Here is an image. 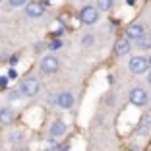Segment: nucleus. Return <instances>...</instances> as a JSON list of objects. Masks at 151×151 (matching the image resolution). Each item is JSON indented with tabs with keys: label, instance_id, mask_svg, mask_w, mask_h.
Masks as SVG:
<instances>
[{
	"label": "nucleus",
	"instance_id": "nucleus-9",
	"mask_svg": "<svg viewBox=\"0 0 151 151\" xmlns=\"http://www.w3.org/2000/svg\"><path fill=\"white\" fill-rule=\"evenodd\" d=\"M132 50V45L126 37H120V39L114 41V54L116 56H126V54Z\"/></svg>",
	"mask_w": 151,
	"mask_h": 151
},
{
	"label": "nucleus",
	"instance_id": "nucleus-3",
	"mask_svg": "<svg viewBox=\"0 0 151 151\" xmlns=\"http://www.w3.org/2000/svg\"><path fill=\"white\" fill-rule=\"evenodd\" d=\"M128 68L132 74L139 76V74H145V72H149V60H147L145 56H132L128 62Z\"/></svg>",
	"mask_w": 151,
	"mask_h": 151
},
{
	"label": "nucleus",
	"instance_id": "nucleus-2",
	"mask_svg": "<svg viewBox=\"0 0 151 151\" xmlns=\"http://www.w3.org/2000/svg\"><path fill=\"white\" fill-rule=\"evenodd\" d=\"M39 70L43 72V74H56V72L60 70V60H58L56 56H52V54H47V56L41 58Z\"/></svg>",
	"mask_w": 151,
	"mask_h": 151
},
{
	"label": "nucleus",
	"instance_id": "nucleus-16",
	"mask_svg": "<svg viewBox=\"0 0 151 151\" xmlns=\"http://www.w3.org/2000/svg\"><path fill=\"white\" fill-rule=\"evenodd\" d=\"M93 43H95L93 35H83V39H81V45H83V47H91Z\"/></svg>",
	"mask_w": 151,
	"mask_h": 151
},
{
	"label": "nucleus",
	"instance_id": "nucleus-15",
	"mask_svg": "<svg viewBox=\"0 0 151 151\" xmlns=\"http://www.w3.org/2000/svg\"><path fill=\"white\" fill-rule=\"evenodd\" d=\"M8 2H10L12 8H22V6L25 8V6H27V0H8Z\"/></svg>",
	"mask_w": 151,
	"mask_h": 151
},
{
	"label": "nucleus",
	"instance_id": "nucleus-23",
	"mask_svg": "<svg viewBox=\"0 0 151 151\" xmlns=\"http://www.w3.org/2000/svg\"><path fill=\"white\" fill-rule=\"evenodd\" d=\"M16 151H25V149H16Z\"/></svg>",
	"mask_w": 151,
	"mask_h": 151
},
{
	"label": "nucleus",
	"instance_id": "nucleus-13",
	"mask_svg": "<svg viewBox=\"0 0 151 151\" xmlns=\"http://www.w3.org/2000/svg\"><path fill=\"white\" fill-rule=\"evenodd\" d=\"M114 6V0H97V10L99 12H111Z\"/></svg>",
	"mask_w": 151,
	"mask_h": 151
},
{
	"label": "nucleus",
	"instance_id": "nucleus-8",
	"mask_svg": "<svg viewBox=\"0 0 151 151\" xmlns=\"http://www.w3.org/2000/svg\"><path fill=\"white\" fill-rule=\"evenodd\" d=\"M74 101H76V97L70 91H62V93L56 95V105L60 109H72L74 107Z\"/></svg>",
	"mask_w": 151,
	"mask_h": 151
},
{
	"label": "nucleus",
	"instance_id": "nucleus-11",
	"mask_svg": "<svg viewBox=\"0 0 151 151\" xmlns=\"http://www.w3.org/2000/svg\"><path fill=\"white\" fill-rule=\"evenodd\" d=\"M43 14H45V8L41 4H37V2H29V4L25 6V16L27 18L37 19V18H41Z\"/></svg>",
	"mask_w": 151,
	"mask_h": 151
},
{
	"label": "nucleus",
	"instance_id": "nucleus-19",
	"mask_svg": "<svg viewBox=\"0 0 151 151\" xmlns=\"http://www.w3.org/2000/svg\"><path fill=\"white\" fill-rule=\"evenodd\" d=\"M6 78H8V80H16V78H18V72L14 70V68H10V70H8V76H6Z\"/></svg>",
	"mask_w": 151,
	"mask_h": 151
},
{
	"label": "nucleus",
	"instance_id": "nucleus-12",
	"mask_svg": "<svg viewBox=\"0 0 151 151\" xmlns=\"http://www.w3.org/2000/svg\"><path fill=\"white\" fill-rule=\"evenodd\" d=\"M16 120V112L12 109H0V126H10Z\"/></svg>",
	"mask_w": 151,
	"mask_h": 151
},
{
	"label": "nucleus",
	"instance_id": "nucleus-21",
	"mask_svg": "<svg viewBox=\"0 0 151 151\" xmlns=\"http://www.w3.org/2000/svg\"><path fill=\"white\" fill-rule=\"evenodd\" d=\"M147 83H149V85H151V70H149V72H147Z\"/></svg>",
	"mask_w": 151,
	"mask_h": 151
},
{
	"label": "nucleus",
	"instance_id": "nucleus-5",
	"mask_svg": "<svg viewBox=\"0 0 151 151\" xmlns=\"http://www.w3.org/2000/svg\"><path fill=\"white\" fill-rule=\"evenodd\" d=\"M128 97H130V103H132L134 107H145L147 103H149V95H147V91L143 87H134Z\"/></svg>",
	"mask_w": 151,
	"mask_h": 151
},
{
	"label": "nucleus",
	"instance_id": "nucleus-22",
	"mask_svg": "<svg viewBox=\"0 0 151 151\" xmlns=\"http://www.w3.org/2000/svg\"><path fill=\"white\" fill-rule=\"evenodd\" d=\"M147 60H149V66H151V54H149V58H147Z\"/></svg>",
	"mask_w": 151,
	"mask_h": 151
},
{
	"label": "nucleus",
	"instance_id": "nucleus-1",
	"mask_svg": "<svg viewBox=\"0 0 151 151\" xmlns=\"http://www.w3.org/2000/svg\"><path fill=\"white\" fill-rule=\"evenodd\" d=\"M19 91H22L23 97H35V95L41 91L39 80H37V78H33V76L25 78V80L22 81V85H19Z\"/></svg>",
	"mask_w": 151,
	"mask_h": 151
},
{
	"label": "nucleus",
	"instance_id": "nucleus-7",
	"mask_svg": "<svg viewBox=\"0 0 151 151\" xmlns=\"http://www.w3.org/2000/svg\"><path fill=\"white\" fill-rule=\"evenodd\" d=\"M50 138L52 139H60V138H64L66 136V132H68V126H66V122L64 120H54L52 124H50Z\"/></svg>",
	"mask_w": 151,
	"mask_h": 151
},
{
	"label": "nucleus",
	"instance_id": "nucleus-14",
	"mask_svg": "<svg viewBox=\"0 0 151 151\" xmlns=\"http://www.w3.org/2000/svg\"><path fill=\"white\" fill-rule=\"evenodd\" d=\"M22 139H23L22 132H10V136H8V142H12V143H19Z\"/></svg>",
	"mask_w": 151,
	"mask_h": 151
},
{
	"label": "nucleus",
	"instance_id": "nucleus-10",
	"mask_svg": "<svg viewBox=\"0 0 151 151\" xmlns=\"http://www.w3.org/2000/svg\"><path fill=\"white\" fill-rule=\"evenodd\" d=\"M149 130H151V114L149 112H143L142 118H139L138 128H136V134H138V136H147Z\"/></svg>",
	"mask_w": 151,
	"mask_h": 151
},
{
	"label": "nucleus",
	"instance_id": "nucleus-6",
	"mask_svg": "<svg viewBox=\"0 0 151 151\" xmlns=\"http://www.w3.org/2000/svg\"><path fill=\"white\" fill-rule=\"evenodd\" d=\"M142 37H145V27H143V23L134 22L126 27V39L128 41H136V43H138Z\"/></svg>",
	"mask_w": 151,
	"mask_h": 151
},
{
	"label": "nucleus",
	"instance_id": "nucleus-4",
	"mask_svg": "<svg viewBox=\"0 0 151 151\" xmlns=\"http://www.w3.org/2000/svg\"><path fill=\"white\" fill-rule=\"evenodd\" d=\"M80 19L81 23H85V25H95V23L99 22V10L97 6H83L80 12Z\"/></svg>",
	"mask_w": 151,
	"mask_h": 151
},
{
	"label": "nucleus",
	"instance_id": "nucleus-18",
	"mask_svg": "<svg viewBox=\"0 0 151 151\" xmlns=\"http://www.w3.org/2000/svg\"><path fill=\"white\" fill-rule=\"evenodd\" d=\"M49 49H50V50H58V49H62V41H60V39L52 41V43L49 45Z\"/></svg>",
	"mask_w": 151,
	"mask_h": 151
},
{
	"label": "nucleus",
	"instance_id": "nucleus-24",
	"mask_svg": "<svg viewBox=\"0 0 151 151\" xmlns=\"http://www.w3.org/2000/svg\"><path fill=\"white\" fill-rule=\"evenodd\" d=\"M0 2H2V0H0Z\"/></svg>",
	"mask_w": 151,
	"mask_h": 151
},
{
	"label": "nucleus",
	"instance_id": "nucleus-20",
	"mask_svg": "<svg viewBox=\"0 0 151 151\" xmlns=\"http://www.w3.org/2000/svg\"><path fill=\"white\" fill-rule=\"evenodd\" d=\"M6 85H8V78L2 76V78H0V87H6Z\"/></svg>",
	"mask_w": 151,
	"mask_h": 151
},
{
	"label": "nucleus",
	"instance_id": "nucleus-17",
	"mask_svg": "<svg viewBox=\"0 0 151 151\" xmlns=\"http://www.w3.org/2000/svg\"><path fill=\"white\" fill-rule=\"evenodd\" d=\"M19 95H22V91H19V89H14V91L8 93V99H10V101H18Z\"/></svg>",
	"mask_w": 151,
	"mask_h": 151
}]
</instances>
